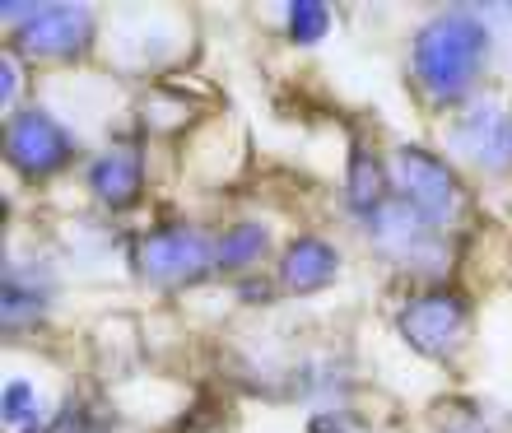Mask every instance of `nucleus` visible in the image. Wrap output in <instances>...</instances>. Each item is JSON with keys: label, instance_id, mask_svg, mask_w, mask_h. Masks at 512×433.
I'll list each match as a JSON object with an SVG mask.
<instances>
[{"label": "nucleus", "instance_id": "nucleus-1", "mask_svg": "<svg viewBox=\"0 0 512 433\" xmlns=\"http://www.w3.org/2000/svg\"><path fill=\"white\" fill-rule=\"evenodd\" d=\"M489 56V24L471 10L438 14L415 38V75L433 98H457L471 89Z\"/></svg>", "mask_w": 512, "mask_h": 433}, {"label": "nucleus", "instance_id": "nucleus-2", "mask_svg": "<svg viewBox=\"0 0 512 433\" xmlns=\"http://www.w3.org/2000/svg\"><path fill=\"white\" fill-rule=\"evenodd\" d=\"M466 322H471V308L452 289H429V294L410 298L401 308V317H396L405 345H415L429 359H443V354L457 350L461 336H466Z\"/></svg>", "mask_w": 512, "mask_h": 433}, {"label": "nucleus", "instance_id": "nucleus-3", "mask_svg": "<svg viewBox=\"0 0 512 433\" xmlns=\"http://www.w3.org/2000/svg\"><path fill=\"white\" fill-rule=\"evenodd\" d=\"M396 187L401 201L429 224H447L461 210V182L429 149H401L396 154Z\"/></svg>", "mask_w": 512, "mask_h": 433}, {"label": "nucleus", "instance_id": "nucleus-4", "mask_svg": "<svg viewBox=\"0 0 512 433\" xmlns=\"http://www.w3.org/2000/svg\"><path fill=\"white\" fill-rule=\"evenodd\" d=\"M210 261H215V247L205 243L196 229H154V233L140 238V247H135V266H140V275L159 289L187 285V280L205 275Z\"/></svg>", "mask_w": 512, "mask_h": 433}, {"label": "nucleus", "instance_id": "nucleus-5", "mask_svg": "<svg viewBox=\"0 0 512 433\" xmlns=\"http://www.w3.org/2000/svg\"><path fill=\"white\" fill-rule=\"evenodd\" d=\"M89 38H94V14L84 5H33V14L14 33L19 52L42 61H70L89 47Z\"/></svg>", "mask_w": 512, "mask_h": 433}, {"label": "nucleus", "instance_id": "nucleus-6", "mask_svg": "<svg viewBox=\"0 0 512 433\" xmlns=\"http://www.w3.org/2000/svg\"><path fill=\"white\" fill-rule=\"evenodd\" d=\"M373 238L391 261H405V266H419V271H438L447 261V243L433 233L429 219H419L405 201H387L373 215Z\"/></svg>", "mask_w": 512, "mask_h": 433}, {"label": "nucleus", "instance_id": "nucleus-7", "mask_svg": "<svg viewBox=\"0 0 512 433\" xmlns=\"http://www.w3.org/2000/svg\"><path fill=\"white\" fill-rule=\"evenodd\" d=\"M452 149H457L461 159L480 163V168H512V117L508 108H499L494 98H480L471 108L457 117L452 126Z\"/></svg>", "mask_w": 512, "mask_h": 433}, {"label": "nucleus", "instance_id": "nucleus-8", "mask_svg": "<svg viewBox=\"0 0 512 433\" xmlns=\"http://www.w3.org/2000/svg\"><path fill=\"white\" fill-rule=\"evenodd\" d=\"M5 159L28 177H47L70 159L66 126L47 117V112H19L5 131Z\"/></svg>", "mask_w": 512, "mask_h": 433}, {"label": "nucleus", "instance_id": "nucleus-9", "mask_svg": "<svg viewBox=\"0 0 512 433\" xmlns=\"http://www.w3.org/2000/svg\"><path fill=\"white\" fill-rule=\"evenodd\" d=\"M336 271H340V257L326 238H298V243H289V252H284V261H280V280H284V289H294V294L326 289L336 280Z\"/></svg>", "mask_w": 512, "mask_h": 433}, {"label": "nucleus", "instance_id": "nucleus-10", "mask_svg": "<svg viewBox=\"0 0 512 433\" xmlns=\"http://www.w3.org/2000/svg\"><path fill=\"white\" fill-rule=\"evenodd\" d=\"M89 187H94L98 201L108 205H131L145 187V163L135 149H108L89 163Z\"/></svg>", "mask_w": 512, "mask_h": 433}, {"label": "nucleus", "instance_id": "nucleus-11", "mask_svg": "<svg viewBox=\"0 0 512 433\" xmlns=\"http://www.w3.org/2000/svg\"><path fill=\"white\" fill-rule=\"evenodd\" d=\"M345 191H350V205L359 215H378L382 205H387V168H382V159L368 154L364 145H354V154H350Z\"/></svg>", "mask_w": 512, "mask_h": 433}, {"label": "nucleus", "instance_id": "nucleus-12", "mask_svg": "<svg viewBox=\"0 0 512 433\" xmlns=\"http://www.w3.org/2000/svg\"><path fill=\"white\" fill-rule=\"evenodd\" d=\"M261 252H266V229H261V224H233V229L219 238L215 261L224 271H243V266H252V261L261 257Z\"/></svg>", "mask_w": 512, "mask_h": 433}, {"label": "nucleus", "instance_id": "nucleus-13", "mask_svg": "<svg viewBox=\"0 0 512 433\" xmlns=\"http://www.w3.org/2000/svg\"><path fill=\"white\" fill-rule=\"evenodd\" d=\"M326 28H331V10H326L322 0H294V5H289V38H294L298 47L322 42Z\"/></svg>", "mask_w": 512, "mask_h": 433}, {"label": "nucleus", "instance_id": "nucleus-14", "mask_svg": "<svg viewBox=\"0 0 512 433\" xmlns=\"http://www.w3.org/2000/svg\"><path fill=\"white\" fill-rule=\"evenodd\" d=\"M38 312H42V294L24 285V271H10L5 275V326L19 331V326H28Z\"/></svg>", "mask_w": 512, "mask_h": 433}, {"label": "nucleus", "instance_id": "nucleus-15", "mask_svg": "<svg viewBox=\"0 0 512 433\" xmlns=\"http://www.w3.org/2000/svg\"><path fill=\"white\" fill-rule=\"evenodd\" d=\"M108 415L103 410H94V401H84V396H75L66 410H61V420L52 424V433H108Z\"/></svg>", "mask_w": 512, "mask_h": 433}, {"label": "nucleus", "instance_id": "nucleus-16", "mask_svg": "<svg viewBox=\"0 0 512 433\" xmlns=\"http://www.w3.org/2000/svg\"><path fill=\"white\" fill-rule=\"evenodd\" d=\"M33 420H38V396H33V387H28V382H10V387H5V424L28 433Z\"/></svg>", "mask_w": 512, "mask_h": 433}, {"label": "nucleus", "instance_id": "nucleus-17", "mask_svg": "<svg viewBox=\"0 0 512 433\" xmlns=\"http://www.w3.org/2000/svg\"><path fill=\"white\" fill-rule=\"evenodd\" d=\"M494 33L508 42V56H512V5H494Z\"/></svg>", "mask_w": 512, "mask_h": 433}]
</instances>
